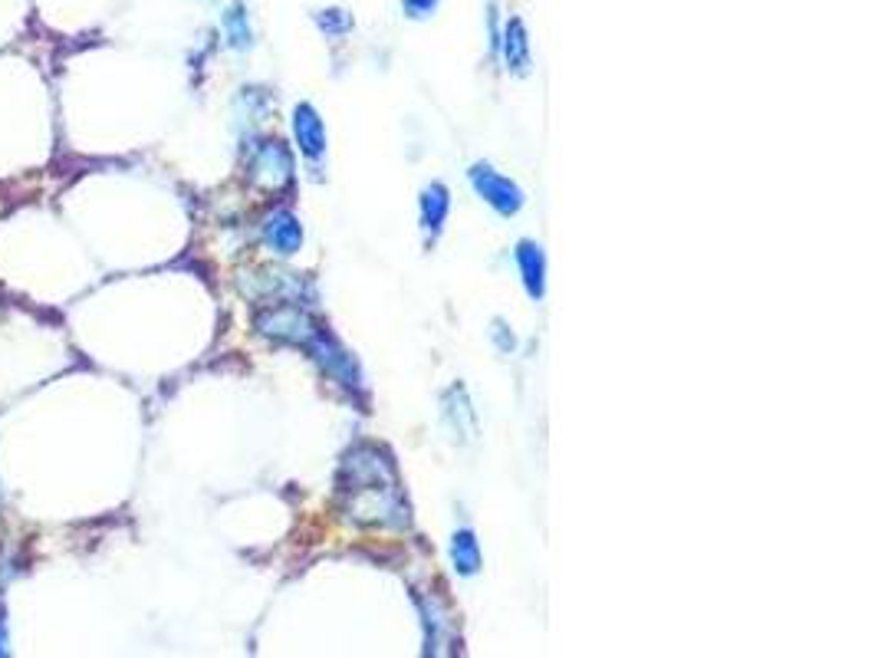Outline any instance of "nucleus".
Instances as JSON below:
<instances>
[{"label": "nucleus", "instance_id": "obj_14", "mask_svg": "<svg viewBox=\"0 0 878 658\" xmlns=\"http://www.w3.org/2000/svg\"><path fill=\"white\" fill-rule=\"evenodd\" d=\"M316 21L326 34H342V31L353 27V21H349L342 11H322V14H316Z\"/></svg>", "mask_w": 878, "mask_h": 658}, {"label": "nucleus", "instance_id": "obj_4", "mask_svg": "<svg viewBox=\"0 0 878 658\" xmlns=\"http://www.w3.org/2000/svg\"><path fill=\"white\" fill-rule=\"evenodd\" d=\"M471 185H474V192H477L497 215H503V218H510V215H516V211L523 208V192H520V185L510 182V179H503L500 172H493L490 164H474V169H471Z\"/></svg>", "mask_w": 878, "mask_h": 658}, {"label": "nucleus", "instance_id": "obj_9", "mask_svg": "<svg viewBox=\"0 0 878 658\" xmlns=\"http://www.w3.org/2000/svg\"><path fill=\"white\" fill-rule=\"evenodd\" d=\"M503 60H507V70L516 73V76L531 73V40H526V27H523L520 17L507 21V31H503Z\"/></svg>", "mask_w": 878, "mask_h": 658}, {"label": "nucleus", "instance_id": "obj_7", "mask_svg": "<svg viewBox=\"0 0 878 658\" xmlns=\"http://www.w3.org/2000/svg\"><path fill=\"white\" fill-rule=\"evenodd\" d=\"M516 264H520L526 293H531L534 300H544V293H547V257H544V247L534 244V241H520L516 244Z\"/></svg>", "mask_w": 878, "mask_h": 658}, {"label": "nucleus", "instance_id": "obj_2", "mask_svg": "<svg viewBox=\"0 0 878 658\" xmlns=\"http://www.w3.org/2000/svg\"><path fill=\"white\" fill-rule=\"evenodd\" d=\"M257 329L270 340H280V343H293V346H303L309 350V343L322 333V326L300 306H290V303H280V306H267L257 313Z\"/></svg>", "mask_w": 878, "mask_h": 658}, {"label": "nucleus", "instance_id": "obj_1", "mask_svg": "<svg viewBox=\"0 0 878 658\" xmlns=\"http://www.w3.org/2000/svg\"><path fill=\"white\" fill-rule=\"evenodd\" d=\"M339 493L345 511L356 524H382V527H405L408 508L399 493V477L392 461L379 448H356L342 461Z\"/></svg>", "mask_w": 878, "mask_h": 658}, {"label": "nucleus", "instance_id": "obj_13", "mask_svg": "<svg viewBox=\"0 0 878 658\" xmlns=\"http://www.w3.org/2000/svg\"><path fill=\"white\" fill-rule=\"evenodd\" d=\"M422 609H425V629H428V651H441V642H444V632H448V619H444V612L431 602H422Z\"/></svg>", "mask_w": 878, "mask_h": 658}, {"label": "nucleus", "instance_id": "obj_11", "mask_svg": "<svg viewBox=\"0 0 878 658\" xmlns=\"http://www.w3.org/2000/svg\"><path fill=\"white\" fill-rule=\"evenodd\" d=\"M451 563L461 576H474L480 570V547L471 531H458L451 537Z\"/></svg>", "mask_w": 878, "mask_h": 658}, {"label": "nucleus", "instance_id": "obj_10", "mask_svg": "<svg viewBox=\"0 0 878 658\" xmlns=\"http://www.w3.org/2000/svg\"><path fill=\"white\" fill-rule=\"evenodd\" d=\"M448 208H451V198H448V188L444 185H428L422 192V228L425 234L438 237L441 228H444V218H448Z\"/></svg>", "mask_w": 878, "mask_h": 658}, {"label": "nucleus", "instance_id": "obj_5", "mask_svg": "<svg viewBox=\"0 0 878 658\" xmlns=\"http://www.w3.org/2000/svg\"><path fill=\"white\" fill-rule=\"evenodd\" d=\"M293 132H296L300 151L309 161H319L322 151H326V129H322V119L316 115V109L309 102H300L293 109Z\"/></svg>", "mask_w": 878, "mask_h": 658}, {"label": "nucleus", "instance_id": "obj_15", "mask_svg": "<svg viewBox=\"0 0 878 658\" xmlns=\"http://www.w3.org/2000/svg\"><path fill=\"white\" fill-rule=\"evenodd\" d=\"M402 8H405L408 17L425 21V17H431L438 11V0H402Z\"/></svg>", "mask_w": 878, "mask_h": 658}, {"label": "nucleus", "instance_id": "obj_16", "mask_svg": "<svg viewBox=\"0 0 878 658\" xmlns=\"http://www.w3.org/2000/svg\"><path fill=\"white\" fill-rule=\"evenodd\" d=\"M0 655H8V622H4V609H0Z\"/></svg>", "mask_w": 878, "mask_h": 658}, {"label": "nucleus", "instance_id": "obj_6", "mask_svg": "<svg viewBox=\"0 0 878 658\" xmlns=\"http://www.w3.org/2000/svg\"><path fill=\"white\" fill-rule=\"evenodd\" d=\"M441 405H444V422L451 425L454 438H461V441H474V435H477V415H474V409H471V399H467L464 386H451V389L444 392Z\"/></svg>", "mask_w": 878, "mask_h": 658}, {"label": "nucleus", "instance_id": "obj_12", "mask_svg": "<svg viewBox=\"0 0 878 658\" xmlns=\"http://www.w3.org/2000/svg\"><path fill=\"white\" fill-rule=\"evenodd\" d=\"M224 31H228V40L234 44V47H251V24H247V14H244V8L241 4H234L228 14H224Z\"/></svg>", "mask_w": 878, "mask_h": 658}, {"label": "nucleus", "instance_id": "obj_8", "mask_svg": "<svg viewBox=\"0 0 878 658\" xmlns=\"http://www.w3.org/2000/svg\"><path fill=\"white\" fill-rule=\"evenodd\" d=\"M264 241H267L277 254L290 257V254H296L300 244H303V228H300V221H296L290 211H277V215H270L267 224H264Z\"/></svg>", "mask_w": 878, "mask_h": 658}, {"label": "nucleus", "instance_id": "obj_3", "mask_svg": "<svg viewBox=\"0 0 878 658\" xmlns=\"http://www.w3.org/2000/svg\"><path fill=\"white\" fill-rule=\"evenodd\" d=\"M247 175L257 188H267V192H283L290 182H293V158L286 151L283 142L277 138H267L254 148L251 155V164H247Z\"/></svg>", "mask_w": 878, "mask_h": 658}]
</instances>
